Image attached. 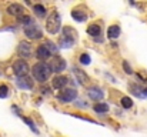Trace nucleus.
<instances>
[{"label": "nucleus", "mask_w": 147, "mask_h": 137, "mask_svg": "<svg viewBox=\"0 0 147 137\" xmlns=\"http://www.w3.org/2000/svg\"><path fill=\"white\" fill-rule=\"evenodd\" d=\"M71 17L76 19L77 22H84V20L87 19L86 13H84V11H80V10H73V11H71Z\"/></svg>", "instance_id": "obj_15"}, {"label": "nucleus", "mask_w": 147, "mask_h": 137, "mask_svg": "<svg viewBox=\"0 0 147 137\" xmlns=\"http://www.w3.org/2000/svg\"><path fill=\"white\" fill-rule=\"evenodd\" d=\"M100 26H97V24H92V26H89L87 27V33L92 36V37H97L98 34H100Z\"/></svg>", "instance_id": "obj_17"}, {"label": "nucleus", "mask_w": 147, "mask_h": 137, "mask_svg": "<svg viewBox=\"0 0 147 137\" xmlns=\"http://www.w3.org/2000/svg\"><path fill=\"white\" fill-rule=\"evenodd\" d=\"M49 66H50V69H51V72L60 73V72H63L66 69V61L61 57H53Z\"/></svg>", "instance_id": "obj_5"}, {"label": "nucleus", "mask_w": 147, "mask_h": 137, "mask_svg": "<svg viewBox=\"0 0 147 137\" xmlns=\"http://www.w3.org/2000/svg\"><path fill=\"white\" fill-rule=\"evenodd\" d=\"M46 29L50 34H57L59 30H60V16L57 11H53L47 19V23H46Z\"/></svg>", "instance_id": "obj_3"}, {"label": "nucleus", "mask_w": 147, "mask_h": 137, "mask_svg": "<svg viewBox=\"0 0 147 137\" xmlns=\"http://www.w3.org/2000/svg\"><path fill=\"white\" fill-rule=\"evenodd\" d=\"M76 30L71 27H64L63 29V36L60 40V46L61 47H71L76 42Z\"/></svg>", "instance_id": "obj_2"}, {"label": "nucleus", "mask_w": 147, "mask_h": 137, "mask_svg": "<svg viewBox=\"0 0 147 137\" xmlns=\"http://www.w3.org/2000/svg\"><path fill=\"white\" fill-rule=\"evenodd\" d=\"M34 13H36L39 17H43V16L46 14V9H45L42 4H36V6H34Z\"/></svg>", "instance_id": "obj_20"}, {"label": "nucleus", "mask_w": 147, "mask_h": 137, "mask_svg": "<svg viewBox=\"0 0 147 137\" xmlns=\"http://www.w3.org/2000/svg\"><path fill=\"white\" fill-rule=\"evenodd\" d=\"M13 72L17 77H24L27 76V72H29V66L24 60H17L14 64H13Z\"/></svg>", "instance_id": "obj_4"}, {"label": "nucleus", "mask_w": 147, "mask_h": 137, "mask_svg": "<svg viewBox=\"0 0 147 137\" xmlns=\"http://www.w3.org/2000/svg\"><path fill=\"white\" fill-rule=\"evenodd\" d=\"M26 36L29 39H40L43 36V33L36 24H30V26L26 27Z\"/></svg>", "instance_id": "obj_7"}, {"label": "nucleus", "mask_w": 147, "mask_h": 137, "mask_svg": "<svg viewBox=\"0 0 147 137\" xmlns=\"http://www.w3.org/2000/svg\"><path fill=\"white\" fill-rule=\"evenodd\" d=\"M107 36L110 39H117L120 36V27L119 26H110L107 30Z\"/></svg>", "instance_id": "obj_14"}, {"label": "nucleus", "mask_w": 147, "mask_h": 137, "mask_svg": "<svg viewBox=\"0 0 147 137\" xmlns=\"http://www.w3.org/2000/svg\"><path fill=\"white\" fill-rule=\"evenodd\" d=\"M89 96H90V99H93V100H100V99H103L104 93L100 90L98 87H92V89L89 90Z\"/></svg>", "instance_id": "obj_13"}, {"label": "nucleus", "mask_w": 147, "mask_h": 137, "mask_svg": "<svg viewBox=\"0 0 147 137\" xmlns=\"http://www.w3.org/2000/svg\"><path fill=\"white\" fill-rule=\"evenodd\" d=\"M121 106H123L124 109H130V107L133 106V100H131L130 97H123V99H121Z\"/></svg>", "instance_id": "obj_21"}, {"label": "nucleus", "mask_w": 147, "mask_h": 137, "mask_svg": "<svg viewBox=\"0 0 147 137\" xmlns=\"http://www.w3.org/2000/svg\"><path fill=\"white\" fill-rule=\"evenodd\" d=\"M73 72H74V74L77 76V79H79V82H80V83H86V82L89 80L87 74H86L84 72H80L77 67H73Z\"/></svg>", "instance_id": "obj_16"}, {"label": "nucleus", "mask_w": 147, "mask_h": 137, "mask_svg": "<svg viewBox=\"0 0 147 137\" xmlns=\"http://www.w3.org/2000/svg\"><path fill=\"white\" fill-rule=\"evenodd\" d=\"M19 54H20L22 57H24V59L30 57V56H32V47H30V45L26 43V42H22V43L19 45Z\"/></svg>", "instance_id": "obj_8"}, {"label": "nucleus", "mask_w": 147, "mask_h": 137, "mask_svg": "<svg viewBox=\"0 0 147 137\" xmlns=\"http://www.w3.org/2000/svg\"><path fill=\"white\" fill-rule=\"evenodd\" d=\"M67 77H64V76H57V77H54L53 79V87L54 89H63L66 84H67Z\"/></svg>", "instance_id": "obj_12"}, {"label": "nucleus", "mask_w": 147, "mask_h": 137, "mask_svg": "<svg viewBox=\"0 0 147 137\" xmlns=\"http://www.w3.org/2000/svg\"><path fill=\"white\" fill-rule=\"evenodd\" d=\"M76 97H77V91L74 89H66V90H63L59 94V100L64 101V103H69V101L74 100Z\"/></svg>", "instance_id": "obj_6"}, {"label": "nucleus", "mask_w": 147, "mask_h": 137, "mask_svg": "<svg viewBox=\"0 0 147 137\" xmlns=\"http://www.w3.org/2000/svg\"><path fill=\"white\" fill-rule=\"evenodd\" d=\"M107 110H109V106L106 103H98L94 106V111H97V113H106Z\"/></svg>", "instance_id": "obj_19"}, {"label": "nucleus", "mask_w": 147, "mask_h": 137, "mask_svg": "<svg viewBox=\"0 0 147 137\" xmlns=\"http://www.w3.org/2000/svg\"><path fill=\"white\" fill-rule=\"evenodd\" d=\"M19 22H20L22 24H27V26L33 24V20H32V17H30V16H27V14H23V16H20V17H19Z\"/></svg>", "instance_id": "obj_18"}, {"label": "nucleus", "mask_w": 147, "mask_h": 137, "mask_svg": "<svg viewBox=\"0 0 147 137\" xmlns=\"http://www.w3.org/2000/svg\"><path fill=\"white\" fill-rule=\"evenodd\" d=\"M123 67H124V72H126V73H129V74H131V73H133V72H131V69H130V66L127 64V61H124V63H123Z\"/></svg>", "instance_id": "obj_25"}, {"label": "nucleus", "mask_w": 147, "mask_h": 137, "mask_svg": "<svg viewBox=\"0 0 147 137\" xmlns=\"http://www.w3.org/2000/svg\"><path fill=\"white\" fill-rule=\"evenodd\" d=\"M32 72H33V77H34L37 82H40V83L47 82L49 77H50V74H51V69H50V66L49 64H46V63H43V61L36 63V64L33 66Z\"/></svg>", "instance_id": "obj_1"}, {"label": "nucleus", "mask_w": 147, "mask_h": 137, "mask_svg": "<svg viewBox=\"0 0 147 137\" xmlns=\"http://www.w3.org/2000/svg\"><path fill=\"white\" fill-rule=\"evenodd\" d=\"M9 96V87L7 86H0V99H6Z\"/></svg>", "instance_id": "obj_22"}, {"label": "nucleus", "mask_w": 147, "mask_h": 137, "mask_svg": "<svg viewBox=\"0 0 147 137\" xmlns=\"http://www.w3.org/2000/svg\"><path fill=\"white\" fill-rule=\"evenodd\" d=\"M7 11H9L10 14H13V16H17V17H20V16L24 14V9H23V6H20V4H10L9 9H7Z\"/></svg>", "instance_id": "obj_10"}, {"label": "nucleus", "mask_w": 147, "mask_h": 137, "mask_svg": "<svg viewBox=\"0 0 147 137\" xmlns=\"http://www.w3.org/2000/svg\"><path fill=\"white\" fill-rule=\"evenodd\" d=\"M17 84H19V87H22V89H32V87H33V82H32V79L27 77V76L19 77Z\"/></svg>", "instance_id": "obj_11"}, {"label": "nucleus", "mask_w": 147, "mask_h": 137, "mask_svg": "<svg viewBox=\"0 0 147 137\" xmlns=\"http://www.w3.org/2000/svg\"><path fill=\"white\" fill-rule=\"evenodd\" d=\"M36 56H37L40 60H46V59L51 57V51H50L49 49L46 47V45H43V46H40V47L37 49V51H36Z\"/></svg>", "instance_id": "obj_9"}, {"label": "nucleus", "mask_w": 147, "mask_h": 137, "mask_svg": "<svg viewBox=\"0 0 147 137\" xmlns=\"http://www.w3.org/2000/svg\"><path fill=\"white\" fill-rule=\"evenodd\" d=\"M80 63H82V64H90V57H89V54H82V56H80Z\"/></svg>", "instance_id": "obj_23"}, {"label": "nucleus", "mask_w": 147, "mask_h": 137, "mask_svg": "<svg viewBox=\"0 0 147 137\" xmlns=\"http://www.w3.org/2000/svg\"><path fill=\"white\" fill-rule=\"evenodd\" d=\"M46 47L49 49L51 53H56V51L59 50V47H57V46H54V43H53V42H47V43H46Z\"/></svg>", "instance_id": "obj_24"}]
</instances>
